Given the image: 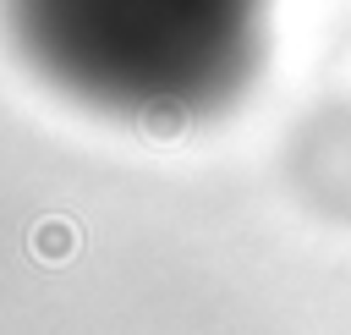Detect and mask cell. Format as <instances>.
Returning <instances> with one entry per match:
<instances>
[{"mask_svg":"<svg viewBox=\"0 0 351 335\" xmlns=\"http://www.w3.org/2000/svg\"><path fill=\"white\" fill-rule=\"evenodd\" d=\"M33 253H38L44 264L66 258V253H71V225H66V220H44V225L33 231Z\"/></svg>","mask_w":351,"mask_h":335,"instance_id":"obj_1","label":"cell"}]
</instances>
